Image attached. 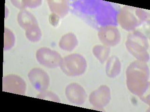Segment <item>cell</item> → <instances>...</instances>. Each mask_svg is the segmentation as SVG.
Returning <instances> with one entry per match:
<instances>
[{"mask_svg": "<svg viewBox=\"0 0 150 112\" xmlns=\"http://www.w3.org/2000/svg\"><path fill=\"white\" fill-rule=\"evenodd\" d=\"M127 85L134 94L140 98L149 88V69L145 62L136 61L131 63L126 70Z\"/></svg>", "mask_w": 150, "mask_h": 112, "instance_id": "obj_1", "label": "cell"}, {"mask_svg": "<svg viewBox=\"0 0 150 112\" xmlns=\"http://www.w3.org/2000/svg\"><path fill=\"white\" fill-rule=\"evenodd\" d=\"M126 46L129 53L138 61L147 62L149 60L148 42L142 33L136 31L130 33L127 37Z\"/></svg>", "mask_w": 150, "mask_h": 112, "instance_id": "obj_2", "label": "cell"}, {"mask_svg": "<svg viewBox=\"0 0 150 112\" xmlns=\"http://www.w3.org/2000/svg\"><path fill=\"white\" fill-rule=\"evenodd\" d=\"M147 18V13L142 9L126 7L120 12L117 20L123 29L131 31L142 24Z\"/></svg>", "mask_w": 150, "mask_h": 112, "instance_id": "obj_3", "label": "cell"}, {"mask_svg": "<svg viewBox=\"0 0 150 112\" xmlns=\"http://www.w3.org/2000/svg\"><path fill=\"white\" fill-rule=\"evenodd\" d=\"M60 66L66 75L75 77L84 74L87 68V62L82 55L71 54L62 58Z\"/></svg>", "mask_w": 150, "mask_h": 112, "instance_id": "obj_4", "label": "cell"}, {"mask_svg": "<svg viewBox=\"0 0 150 112\" xmlns=\"http://www.w3.org/2000/svg\"><path fill=\"white\" fill-rule=\"evenodd\" d=\"M36 58L41 65L51 69L60 66L62 59L57 51L47 47H42L37 50Z\"/></svg>", "mask_w": 150, "mask_h": 112, "instance_id": "obj_5", "label": "cell"}, {"mask_svg": "<svg viewBox=\"0 0 150 112\" xmlns=\"http://www.w3.org/2000/svg\"><path fill=\"white\" fill-rule=\"evenodd\" d=\"M26 89V85L22 78L17 75L10 74L2 79V91L17 94L23 95Z\"/></svg>", "mask_w": 150, "mask_h": 112, "instance_id": "obj_6", "label": "cell"}, {"mask_svg": "<svg viewBox=\"0 0 150 112\" xmlns=\"http://www.w3.org/2000/svg\"><path fill=\"white\" fill-rule=\"evenodd\" d=\"M28 77L33 88L40 92L46 91L50 85L48 74L40 68H34L28 72Z\"/></svg>", "mask_w": 150, "mask_h": 112, "instance_id": "obj_7", "label": "cell"}, {"mask_svg": "<svg viewBox=\"0 0 150 112\" xmlns=\"http://www.w3.org/2000/svg\"><path fill=\"white\" fill-rule=\"evenodd\" d=\"M98 37L100 42L108 47L117 46L121 41V33L115 26L101 27L98 32Z\"/></svg>", "mask_w": 150, "mask_h": 112, "instance_id": "obj_8", "label": "cell"}, {"mask_svg": "<svg viewBox=\"0 0 150 112\" xmlns=\"http://www.w3.org/2000/svg\"><path fill=\"white\" fill-rule=\"evenodd\" d=\"M111 99L110 88L107 85H101L89 96V101L93 106L101 108L106 106Z\"/></svg>", "mask_w": 150, "mask_h": 112, "instance_id": "obj_9", "label": "cell"}, {"mask_svg": "<svg viewBox=\"0 0 150 112\" xmlns=\"http://www.w3.org/2000/svg\"><path fill=\"white\" fill-rule=\"evenodd\" d=\"M65 95L69 102L75 105L83 104L87 99L86 93L84 88L76 83H71L67 85Z\"/></svg>", "mask_w": 150, "mask_h": 112, "instance_id": "obj_10", "label": "cell"}, {"mask_svg": "<svg viewBox=\"0 0 150 112\" xmlns=\"http://www.w3.org/2000/svg\"><path fill=\"white\" fill-rule=\"evenodd\" d=\"M52 13L59 18L64 17L69 10V4L67 1H47Z\"/></svg>", "mask_w": 150, "mask_h": 112, "instance_id": "obj_11", "label": "cell"}, {"mask_svg": "<svg viewBox=\"0 0 150 112\" xmlns=\"http://www.w3.org/2000/svg\"><path fill=\"white\" fill-rule=\"evenodd\" d=\"M18 22L21 28L25 30L38 25L37 21L32 13L26 10H22L18 14Z\"/></svg>", "mask_w": 150, "mask_h": 112, "instance_id": "obj_12", "label": "cell"}, {"mask_svg": "<svg viewBox=\"0 0 150 112\" xmlns=\"http://www.w3.org/2000/svg\"><path fill=\"white\" fill-rule=\"evenodd\" d=\"M121 71V63L119 59L115 56H112L108 60L105 67L107 76L114 78L118 76Z\"/></svg>", "mask_w": 150, "mask_h": 112, "instance_id": "obj_13", "label": "cell"}, {"mask_svg": "<svg viewBox=\"0 0 150 112\" xmlns=\"http://www.w3.org/2000/svg\"><path fill=\"white\" fill-rule=\"evenodd\" d=\"M78 44L76 36L73 33H69L63 35L59 43V46L62 50L72 51Z\"/></svg>", "mask_w": 150, "mask_h": 112, "instance_id": "obj_14", "label": "cell"}, {"mask_svg": "<svg viewBox=\"0 0 150 112\" xmlns=\"http://www.w3.org/2000/svg\"><path fill=\"white\" fill-rule=\"evenodd\" d=\"M110 52V48L103 45H96L93 49V55L101 63H104L108 60Z\"/></svg>", "mask_w": 150, "mask_h": 112, "instance_id": "obj_15", "label": "cell"}, {"mask_svg": "<svg viewBox=\"0 0 150 112\" xmlns=\"http://www.w3.org/2000/svg\"><path fill=\"white\" fill-rule=\"evenodd\" d=\"M25 35L30 42H37L41 38L42 32L39 25H38L25 30Z\"/></svg>", "mask_w": 150, "mask_h": 112, "instance_id": "obj_16", "label": "cell"}, {"mask_svg": "<svg viewBox=\"0 0 150 112\" xmlns=\"http://www.w3.org/2000/svg\"><path fill=\"white\" fill-rule=\"evenodd\" d=\"M15 36L13 33L7 28H5L4 37V50H8L14 46Z\"/></svg>", "mask_w": 150, "mask_h": 112, "instance_id": "obj_17", "label": "cell"}, {"mask_svg": "<svg viewBox=\"0 0 150 112\" xmlns=\"http://www.w3.org/2000/svg\"><path fill=\"white\" fill-rule=\"evenodd\" d=\"M37 98L40 99L49 100L51 102L60 103L61 100L57 95L54 92L50 91H45L40 92L37 96Z\"/></svg>", "mask_w": 150, "mask_h": 112, "instance_id": "obj_18", "label": "cell"}, {"mask_svg": "<svg viewBox=\"0 0 150 112\" xmlns=\"http://www.w3.org/2000/svg\"><path fill=\"white\" fill-rule=\"evenodd\" d=\"M23 6L26 8V7H29L30 8H35L41 5L42 3L41 1H23Z\"/></svg>", "mask_w": 150, "mask_h": 112, "instance_id": "obj_19", "label": "cell"}]
</instances>
